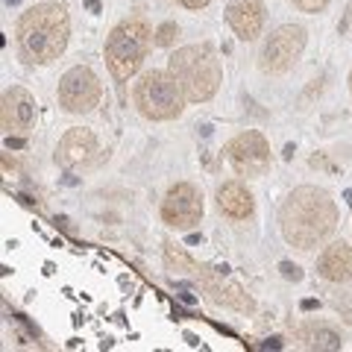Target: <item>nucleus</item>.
Masks as SVG:
<instances>
[{
  "mask_svg": "<svg viewBox=\"0 0 352 352\" xmlns=\"http://www.w3.org/2000/svg\"><path fill=\"white\" fill-rule=\"evenodd\" d=\"M282 238L296 250L323 247L338 229V206L332 194L317 185H300L279 206Z\"/></svg>",
  "mask_w": 352,
  "mask_h": 352,
  "instance_id": "1",
  "label": "nucleus"
},
{
  "mask_svg": "<svg viewBox=\"0 0 352 352\" xmlns=\"http://www.w3.org/2000/svg\"><path fill=\"white\" fill-rule=\"evenodd\" d=\"M71 18L62 3H36L18 18V50L30 65H47L68 47Z\"/></svg>",
  "mask_w": 352,
  "mask_h": 352,
  "instance_id": "2",
  "label": "nucleus"
},
{
  "mask_svg": "<svg viewBox=\"0 0 352 352\" xmlns=\"http://www.w3.org/2000/svg\"><path fill=\"white\" fill-rule=\"evenodd\" d=\"M168 74L179 82L188 103H206L223 82V68L212 44H185L168 59Z\"/></svg>",
  "mask_w": 352,
  "mask_h": 352,
  "instance_id": "3",
  "label": "nucleus"
},
{
  "mask_svg": "<svg viewBox=\"0 0 352 352\" xmlns=\"http://www.w3.org/2000/svg\"><path fill=\"white\" fill-rule=\"evenodd\" d=\"M150 27L144 18H126L109 32L103 56H106V68L112 74L115 82H126L132 74L141 68L147 50H150Z\"/></svg>",
  "mask_w": 352,
  "mask_h": 352,
  "instance_id": "4",
  "label": "nucleus"
},
{
  "mask_svg": "<svg viewBox=\"0 0 352 352\" xmlns=\"http://www.w3.org/2000/svg\"><path fill=\"white\" fill-rule=\"evenodd\" d=\"M135 106L147 120H176L185 109V94L179 82L164 71H147L135 82Z\"/></svg>",
  "mask_w": 352,
  "mask_h": 352,
  "instance_id": "5",
  "label": "nucleus"
},
{
  "mask_svg": "<svg viewBox=\"0 0 352 352\" xmlns=\"http://www.w3.org/2000/svg\"><path fill=\"white\" fill-rule=\"evenodd\" d=\"M302 50H305V30L300 24H282L264 38L258 53V68L264 74H285L296 65Z\"/></svg>",
  "mask_w": 352,
  "mask_h": 352,
  "instance_id": "6",
  "label": "nucleus"
},
{
  "mask_svg": "<svg viewBox=\"0 0 352 352\" xmlns=\"http://www.w3.org/2000/svg\"><path fill=\"white\" fill-rule=\"evenodd\" d=\"M100 97H103V85L88 65H74L59 80V106L65 112L85 115L100 106Z\"/></svg>",
  "mask_w": 352,
  "mask_h": 352,
  "instance_id": "7",
  "label": "nucleus"
},
{
  "mask_svg": "<svg viewBox=\"0 0 352 352\" xmlns=\"http://www.w3.org/2000/svg\"><path fill=\"white\" fill-rule=\"evenodd\" d=\"M226 159L238 176H264L270 168V144L258 129H247L226 144Z\"/></svg>",
  "mask_w": 352,
  "mask_h": 352,
  "instance_id": "8",
  "label": "nucleus"
},
{
  "mask_svg": "<svg viewBox=\"0 0 352 352\" xmlns=\"http://www.w3.org/2000/svg\"><path fill=\"white\" fill-rule=\"evenodd\" d=\"M203 217V194L191 182H176L162 200V220L170 229H191Z\"/></svg>",
  "mask_w": 352,
  "mask_h": 352,
  "instance_id": "9",
  "label": "nucleus"
},
{
  "mask_svg": "<svg viewBox=\"0 0 352 352\" xmlns=\"http://www.w3.org/2000/svg\"><path fill=\"white\" fill-rule=\"evenodd\" d=\"M38 118V103L24 85H12L3 91L0 103V124L6 135H30Z\"/></svg>",
  "mask_w": 352,
  "mask_h": 352,
  "instance_id": "10",
  "label": "nucleus"
},
{
  "mask_svg": "<svg viewBox=\"0 0 352 352\" xmlns=\"http://www.w3.org/2000/svg\"><path fill=\"white\" fill-rule=\"evenodd\" d=\"M194 276H197V282L203 285V291L212 296L214 302L235 308V311H241V314H252V311H256V302H252V296H247L241 285L226 282V267L214 270V267H206V264H197Z\"/></svg>",
  "mask_w": 352,
  "mask_h": 352,
  "instance_id": "11",
  "label": "nucleus"
},
{
  "mask_svg": "<svg viewBox=\"0 0 352 352\" xmlns=\"http://www.w3.org/2000/svg\"><path fill=\"white\" fill-rule=\"evenodd\" d=\"M97 153V135L85 126H71L65 135L59 138L56 144V164L65 170H74V168H82L94 159Z\"/></svg>",
  "mask_w": 352,
  "mask_h": 352,
  "instance_id": "12",
  "label": "nucleus"
},
{
  "mask_svg": "<svg viewBox=\"0 0 352 352\" xmlns=\"http://www.w3.org/2000/svg\"><path fill=\"white\" fill-rule=\"evenodd\" d=\"M264 21H267V12H264L261 0H232L226 6V24L232 27V32L241 41H252L261 36Z\"/></svg>",
  "mask_w": 352,
  "mask_h": 352,
  "instance_id": "13",
  "label": "nucleus"
},
{
  "mask_svg": "<svg viewBox=\"0 0 352 352\" xmlns=\"http://www.w3.org/2000/svg\"><path fill=\"white\" fill-rule=\"evenodd\" d=\"M317 273L326 282L344 285L352 279V247L346 241H332L317 258Z\"/></svg>",
  "mask_w": 352,
  "mask_h": 352,
  "instance_id": "14",
  "label": "nucleus"
},
{
  "mask_svg": "<svg viewBox=\"0 0 352 352\" xmlns=\"http://www.w3.org/2000/svg\"><path fill=\"white\" fill-rule=\"evenodd\" d=\"M217 208L232 220H247V217H252V212H256V200H252V194L244 182L232 179V182H223L217 188Z\"/></svg>",
  "mask_w": 352,
  "mask_h": 352,
  "instance_id": "15",
  "label": "nucleus"
},
{
  "mask_svg": "<svg viewBox=\"0 0 352 352\" xmlns=\"http://www.w3.org/2000/svg\"><path fill=\"white\" fill-rule=\"evenodd\" d=\"M296 340H300L305 349H317V352H335L344 346V338H340L335 326L317 323V320H308L296 329Z\"/></svg>",
  "mask_w": 352,
  "mask_h": 352,
  "instance_id": "16",
  "label": "nucleus"
},
{
  "mask_svg": "<svg viewBox=\"0 0 352 352\" xmlns=\"http://www.w3.org/2000/svg\"><path fill=\"white\" fill-rule=\"evenodd\" d=\"M176 36H179V27H176L173 21H164V24L156 30V44L159 47H170V44L176 41Z\"/></svg>",
  "mask_w": 352,
  "mask_h": 352,
  "instance_id": "17",
  "label": "nucleus"
},
{
  "mask_svg": "<svg viewBox=\"0 0 352 352\" xmlns=\"http://www.w3.org/2000/svg\"><path fill=\"white\" fill-rule=\"evenodd\" d=\"M294 6L300 9V12H305V15H317V12H323V9L329 6V0H294Z\"/></svg>",
  "mask_w": 352,
  "mask_h": 352,
  "instance_id": "18",
  "label": "nucleus"
},
{
  "mask_svg": "<svg viewBox=\"0 0 352 352\" xmlns=\"http://www.w3.org/2000/svg\"><path fill=\"white\" fill-rule=\"evenodd\" d=\"M279 270H282V276H285V279H291V282H300V279H302L300 264H294V261H282V264H279Z\"/></svg>",
  "mask_w": 352,
  "mask_h": 352,
  "instance_id": "19",
  "label": "nucleus"
},
{
  "mask_svg": "<svg viewBox=\"0 0 352 352\" xmlns=\"http://www.w3.org/2000/svg\"><path fill=\"white\" fill-rule=\"evenodd\" d=\"M176 3L185 6V9H203V6L208 3V0H176Z\"/></svg>",
  "mask_w": 352,
  "mask_h": 352,
  "instance_id": "20",
  "label": "nucleus"
},
{
  "mask_svg": "<svg viewBox=\"0 0 352 352\" xmlns=\"http://www.w3.org/2000/svg\"><path fill=\"white\" fill-rule=\"evenodd\" d=\"M340 30H344L346 36H352V6L346 9V15H344V24H340Z\"/></svg>",
  "mask_w": 352,
  "mask_h": 352,
  "instance_id": "21",
  "label": "nucleus"
},
{
  "mask_svg": "<svg viewBox=\"0 0 352 352\" xmlns=\"http://www.w3.org/2000/svg\"><path fill=\"white\" fill-rule=\"evenodd\" d=\"M85 6L91 9V12H100V0H85Z\"/></svg>",
  "mask_w": 352,
  "mask_h": 352,
  "instance_id": "22",
  "label": "nucleus"
},
{
  "mask_svg": "<svg viewBox=\"0 0 352 352\" xmlns=\"http://www.w3.org/2000/svg\"><path fill=\"white\" fill-rule=\"evenodd\" d=\"M302 308H305V311H311V308H320V302H317V300H305Z\"/></svg>",
  "mask_w": 352,
  "mask_h": 352,
  "instance_id": "23",
  "label": "nucleus"
},
{
  "mask_svg": "<svg viewBox=\"0 0 352 352\" xmlns=\"http://www.w3.org/2000/svg\"><path fill=\"white\" fill-rule=\"evenodd\" d=\"M346 203H349V206H352V191H346Z\"/></svg>",
  "mask_w": 352,
  "mask_h": 352,
  "instance_id": "24",
  "label": "nucleus"
},
{
  "mask_svg": "<svg viewBox=\"0 0 352 352\" xmlns=\"http://www.w3.org/2000/svg\"><path fill=\"white\" fill-rule=\"evenodd\" d=\"M349 88H352V74H349Z\"/></svg>",
  "mask_w": 352,
  "mask_h": 352,
  "instance_id": "25",
  "label": "nucleus"
}]
</instances>
